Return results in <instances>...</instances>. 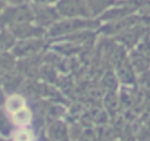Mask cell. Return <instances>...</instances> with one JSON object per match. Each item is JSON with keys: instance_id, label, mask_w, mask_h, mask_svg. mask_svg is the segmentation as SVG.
Instances as JSON below:
<instances>
[{"instance_id": "cell-1", "label": "cell", "mask_w": 150, "mask_h": 141, "mask_svg": "<svg viewBox=\"0 0 150 141\" xmlns=\"http://www.w3.org/2000/svg\"><path fill=\"white\" fill-rule=\"evenodd\" d=\"M100 22L94 18H60L54 25H52L47 32L46 37L49 38H62L75 32H80V31H91L94 28H99Z\"/></svg>"}, {"instance_id": "cell-2", "label": "cell", "mask_w": 150, "mask_h": 141, "mask_svg": "<svg viewBox=\"0 0 150 141\" xmlns=\"http://www.w3.org/2000/svg\"><path fill=\"white\" fill-rule=\"evenodd\" d=\"M28 22H33V9L27 2L21 5L6 6V9L0 15V28H9Z\"/></svg>"}, {"instance_id": "cell-3", "label": "cell", "mask_w": 150, "mask_h": 141, "mask_svg": "<svg viewBox=\"0 0 150 141\" xmlns=\"http://www.w3.org/2000/svg\"><path fill=\"white\" fill-rule=\"evenodd\" d=\"M54 8L60 18H93L86 0H59Z\"/></svg>"}, {"instance_id": "cell-4", "label": "cell", "mask_w": 150, "mask_h": 141, "mask_svg": "<svg viewBox=\"0 0 150 141\" xmlns=\"http://www.w3.org/2000/svg\"><path fill=\"white\" fill-rule=\"evenodd\" d=\"M30 6L33 9V22L46 31L60 19L54 6H38V5H30Z\"/></svg>"}, {"instance_id": "cell-5", "label": "cell", "mask_w": 150, "mask_h": 141, "mask_svg": "<svg viewBox=\"0 0 150 141\" xmlns=\"http://www.w3.org/2000/svg\"><path fill=\"white\" fill-rule=\"evenodd\" d=\"M44 38H31V40H19L12 49V54L16 59L33 57L44 47Z\"/></svg>"}, {"instance_id": "cell-6", "label": "cell", "mask_w": 150, "mask_h": 141, "mask_svg": "<svg viewBox=\"0 0 150 141\" xmlns=\"http://www.w3.org/2000/svg\"><path fill=\"white\" fill-rule=\"evenodd\" d=\"M11 31V34L16 38V41L19 40H31V38H44L46 37V30L37 27L34 22H28V24H19V25H13L6 28Z\"/></svg>"}, {"instance_id": "cell-7", "label": "cell", "mask_w": 150, "mask_h": 141, "mask_svg": "<svg viewBox=\"0 0 150 141\" xmlns=\"http://www.w3.org/2000/svg\"><path fill=\"white\" fill-rule=\"evenodd\" d=\"M5 107H6L8 115L11 116V115L19 112L21 109H25L27 107V102H25V99L21 94H11L6 99V102H5Z\"/></svg>"}, {"instance_id": "cell-8", "label": "cell", "mask_w": 150, "mask_h": 141, "mask_svg": "<svg viewBox=\"0 0 150 141\" xmlns=\"http://www.w3.org/2000/svg\"><path fill=\"white\" fill-rule=\"evenodd\" d=\"M49 137L53 141H69V134H68L66 125L60 121L53 122L52 126L49 128Z\"/></svg>"}, {"instance_id": "cell-9", "label": "cell", "mask_w": 150, "mask_h": 141, "mask_svg": "<svg viewBox=\"0 0 150 141\" xmlns=\"http://www.w3.org/2000/svg\"><path fill=\"white\" fill-rule=\"evenodd\" d=\"M15 65H16V57L12 54V51L0 53V77L11 74L15 69Z\"/></svg>"}, {"instance_id": "cell-10", "label": "cell", "mask_w": 150, "mask_h": 141, "mask_svg": "<svg viewBox=\"0 0 150 141\" xmlns=\"http://www.w3.org/2000/svg\"><path fill=\"white\" fill-rule=\"evenodd\" d=\"M13 123H12V119L11 116L8 115L6 110H3L0 107V138H11L12 137V132H13Z\"/></svg>"}, {"instance_id": "cell-11", "label": "cell", "mask_w": 150, "mask_h": 141, "mask_svg": "<svg viewBox=\"0 0 150 141\" xmlns=\"http://www.w3.org/2000/svg\"><path fill=\"white\" fill-rule=\"evenodd\" d=\"M11 119H12V123L18 128H22V126H28L31 122H33V113L28 107L25 109H21L19 112L11 115Z\"/></svg>"}, {"instance_id": "cell-12", "label": "cell", "mask_w": 150, "mask_h": 141, "mask_svg": "<svg viewBox=\"0 0 150 141\" xmlns=\"http://www.w3.org/2000/svg\"><path fill=\"white\" fill-rule=\"evenodd\" d=\"M90 11H91V15L93 18H99L105 11H108L112 5H113V0H86Z\"/></svg>"}, {"instance_id": "cell-13", "label": "cell", "mask_w": 150, "mask_h": 141, "mask_svg": "<svg viewBox=\"0 0 150 141\" xmlns=\"http://www.w3.org/2000/svg\"><path fill=\"white\" fill-rule=\"evenodd\" d=\"M15 44H16V38L11 34V31L6 28H0V53L12 51Z\"/></svg>"}, {"instance_id": "cell-14", "label": "cell", "mask_w": 150, "mask_h": 141, "mask_svg": "<svg viewBox=\"0 0 150 141\" xmlns=\"http://www.w3.org/2000/svg\"><path fill=\"white\" fill-rule=\"evenodd\" d=\"M11 138H12V141H35V135H34L33 129H30L28 126L13 129Z\"/></svg>"}, {"instance_id": "cell-15", "label": "cell", "mask_w": 150, "mask_h": 141, "mask_svg": "<svg viewBox=\"0 0 150 141\" xmlns=\"http://www.w3.org/2000/svg\"><path fill=\"white\" fill-rule=\"evenodd\" d=\"M30 5H38V6H56L59 0H25Z\"/></svg>"}, {"instance_id": "cell-16", "label": "cell", "mask_w": 150, "mask_h": 141, "mask_svg": "<svg viewBox=\"0 0 150 141\" xmlns=\"http://www.w3.org/2000/svg\"><path fill=\"white\" fill-rule=\"evenodd\" d=\"M80 141H96V134H94V131H90V129L84 131L83 135L80 137Z\"/></svg>"}, {"instance_id": "cell-17", "label": "cell", "mask_w": 150, "mask_h": 141, "mask_svg": "<svg viewBox=\"0 0 150 141\" xmlns=\"http://www.w3.org/2000/svg\"><path fill=\"white\" fill-rule=\"evenodd\" d=\"M3 2L11 6V5H21V3H25V0H3Z\"/></svg>"}, {"instance_id": "cell-18", "label": "cell", "mask_w": 150, "mask_h": 141, "mask_svg": "<svg viewBox=\"0 0 150 141\" xmlns=\"http://www.w3.org/2000/svg\"><path fill=\"white\" fill-rule=\"evenodd\" d=\"M5 102H6V99H5V93H3V87H2V84H0V107H2V106L5 104Z\"/></svg>"}, {"instance_id": "cell-19", "label": "cell", "mask_w": 150, "mask_h": 141, "mask_svg": "<svg viewBox=\"0 0 150 141\" xmlns=\"http://www.w3.org/2000/svg\"><path fill=\"white\" fill-rule=\"evenodd\" d=\"M6 6H8V5L3 2V0H0V15H2V12L6 9Z\"/></svg>"}, {"instance_id": "cell-20", "label": "cell", "mask_w": 150, "mask_h": 141, "mask_svg": "<svg viewBox=\"0 0 150 141\" xmlns=\"http://www.w3.org/2000/svg\"><path fill=\"white\" fill-rule=\"evenodd\" d=\"M2 140H3V138H0V141H2Z\"/></svg>"}]
</instances>
